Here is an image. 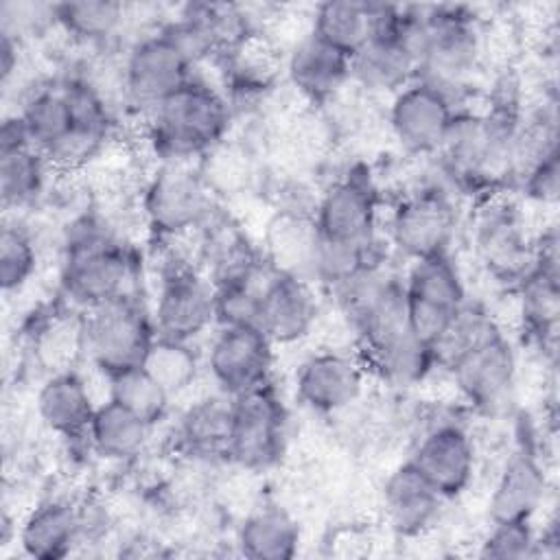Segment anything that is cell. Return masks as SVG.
<instances>
[{
  "label": "cell",
  "mask_w": 560,
  "mask_h": 560,
  "mask_svg": "<svg viewBox=\"0 0 560 560\" xmlns=\"http://www.w3.org/2000/svg\"><path fill=\"white\" fill-rule=\"evenodd\" d=\"M308 33L352 57L370 37V2H319L313 7Z\"/></svg>",
  "instance_id": "cell-33"
},
{
  "label": "cell",
  "mask_w": 560,
  "mask_h": 560,
  "mask_svg": "<svg viewBox=\"0 0 560 560\" xmlns=\"http://www.w3.org/2000/svg\"><path fill=\"white\" fill-rule=\"evenodd\" d=\"M368 376L357 352L339 348L317 350L295 370V398L313 413L337 416L363 396Z\"/></svg>",
  "instance_id": "cell-19"
},
{
  "label": "cell",
  "mask_w": 560,
  "mask_h": 560,
  "mask_svg": "<svg viewBox=\"0 0 560 560\" xmlns=\"http://www.w3.org/2000/svg\"><path fill=\"white\" fill-rule=\"evenodd\" d=\"M549 472L545 455L532 440H521L516 448L505 457L490 497V521H534L549 492Z\"/></svg>",
  "instance_id": "cell-20"
},
{
  "label": "cell",
  "mask_w": 560,
  "mask_h": 560,
  "mask_svg": "<svg viewBox=\"0 0 560 560\" xmlns=\"http://www.w3.org/2000/svg\"><path fill=\"white\" fill-rule=\"evenodd\" d=\"M234 107L221 85L199 72L142 118V136L155 162L197 164L230 138Z\"/></svg>",
  "instance_id": "cell-2"
},
{
  "label": "cell",
  "mask_w": 560,
  "mask_h": 560,
  "mask_svg": "<svg viewBox=\"0 0 560 560\" xmlns=\"http://www.w3.org/2000/svg\"><path fill=\"white\" fill-rule=\"evenodd\" d=\"M317 241L319 232L313 217L276 210L265 225L260 252L273 271L311 280Z\"/></svg>",
  "instance_id": "cell-29"
},
{
  "label": "cell",
  "mask_w": 560,
  "mask_h": 560,
  "mask_svg": "<svg viewBox=\"0 0 560 560\" xmlns=\"http://www.w3.org/2000/svg\"><path fill=\"white\" fill-rule=\"evenodd\" d=\"M197 166L217 199L243 192L254 175V160L249 151L230 138L208 151Z\"/></svg>",
  "instance_id": "cell-38"
},
{
  "label": "cell",
  "mask_w": 560,
  "mask_h": 560,
  "mask_svg": "<svg viewBox=\"0 0 560 560\" xmlns=\"http://www.w3.org/2000/svg\"><path fill=\"white\" fill-rule=\"evenodd\" d=\"M400 13L402 4L370 2V37L350 57V85L392 96L418 77V63L396 33Z\"/></svg>",
  "instance_id": "cell-16"
},
{
  "label": "cell",
  "mask_w": 560,
  "mask_h": 560,
  "mask_svg": "<svg viewBox=\"0 0 560 560\" xmlns=\"http://www.w3.org/2000/svg\"><path fill=\"white\" fill-rule=\"evenodd\" d=\"M302 542L298 518L282 505L252 510L236 529L238 553L252 560H291Z\"/></svg>",
  "instance_id": "cell-30"
},
{
  "label": "cell",
  "mask_w": 560,
  "mask_h": 560,
  "mask_svg": "<svg viewBox=\"0 0 560 560\" xmlns=\"http://www.w3.org/2000/svg\"><path fill=\"white\" fill-rule=\"evenodd\" d=\"M109 398L120 402L125 409L136 413L149 427H158L166 420L173 398L162 389V385L142 368H129L107 378Z\"/></svg>",
  "instance_id": "cell-35"
},
{
  "label": "cell",
  "mask_w": 560,
  "mask_h": 560,
  "mask_svg": "<svg viewBox=\"0 0 560 560\" xmlns=\"http://www.w3.org/2000/svg\"><path fill=\"white\" fill-rule=\"evenodd\" d=\"M232 424L228 462L243 470H267L287 448L289 413L278 389L267 383L232 396Z\"/></svg>",
  "instance_id": "cell-12"
},
{
  "label": "cell",
  "mask_w": 560,
  "mask_h": 560,
  "mask_svg": "<svg viewBox=\"0 0 560 560\" xmlns=\"http://www.w3.org/2000/svg\"><path fill=\"white\" fill-rule=\"evenodd\" d=\"M381 494L387 527L400 538H420L431 532L446 501L407 459L387 475Z\"/></svg>",
  "instance_id": "cell-23"
},
{
  "label": "cell",
  "mask_w": 560,
  "mask_h": 560,
  "mask_svg": "<svg viewBox=\"0 0 560 560\" xmlns=\"http://www.w3.org/2000/svg\"><path fill=\"white\" fill-rule=\"evenodd\" d=\"M31 138V144L48 155L72 129V114L59 79L33 83L15 112Z\"/></svg>",
  "instance_id": "cell-31"
},
{
  "label": "cell",
  "mask_w": 560,
  "mask_h": 560,
  "mask_svg": "<svg viewBox=\"0 0 560 560\" xmlns=\"http://www.w3.org/2000/svg\"><path fill=\"white\" fill-rule=\"evenodd\" d=\"M232 400L217 392L190 402L175 422L173 448L188 462H228Z\"/></svg>",
  "instance_id": "cell-24"
},
{
  "label": "cell",
  "mask_w": 560,
  "mask_h": 560,
  "mask_svg": "<svg viewBox=\"0 0 560 560\" xmlns=\"http://www.w3.org/2000/svg\"><path fill=\"white\" fill-rule=\"evenodd\" d=\"M52 173V164L35 147L0 153V197L4 212L35 206L48 192Z\"/></svg>",
  "instance_id": "cell-32"
},
{
  "label": "cell",
  "mask_w": 560,
  "mask_h": 560,
  "mask_svg": "<svg viewBox=\"0 0 560 560\" xmlns=\"http://www.w3.org/2000/svg\"><path fill=\"white\" fill-rule=\"evenodd\" d=\"M319 317L317 284L306 278L271 271L260 291L258 328L273 346H291L308 337Z\"/></svg>",
  "instance_id": "cell-21"
},
{
  "label": "cell",
  "mask_w": 560,
  "mask_h": 560,
  "mask_svg": "<svg viewBox=\"0 0 560 560\" xmlns=\"http://www.w3.org/2000/svg\"><path fill=\"white\" fill-rule=\"evenodd\" d=\"M20 55H22V42H18V39H13L9 35H2L0 37V77H2V85L4 88L18 74Z\"/></svg>",
  "instance_id": "cell-43"
},
{
  "label": "cell",
  "mask_w": 560,
  "mask_h": 560,
  "mask_svg": "<svg viewBox=\"0 0 560 560\" xmlns=\"http://www.w3.org/2000/svg\"><path fill=\"white\" fill-rule=\"evenodd\" d=\"M151 431L153 427L107 396V400L98 402L94 409L85 444L105 462L131 464L144 453Z\"/></svg>",
  "instance_id": "cell-28"
},
{
  "label": "cell",
  "mask_w": 560,
  "mask_h": 560,
  "mask_svg": "<svg viewBox=\"0 0 560 560\" xmlns=\"http://www.w3.org/2000/svg\"><path fill=\"white\" fill-rule=\"evenodd\" d=\"M131 22V7L114 0H72L55 2V28L72 44L107 50Z\"/></svg>",
  "instance_id": "cell-27"
},
{
  "label": "cell",
  "mask_w": 560,
  "mask_h": 560,
  "mask_svg": "<svg viewBox=\"0 0 560 560\" xmlns=\"http://www.w3.org/2000/svg\"><path fill=\"white\" fill-rule=\"evenodd\" d=\"M15 540L26 558L61 560L83 542L79 505L70 499H46L37 503L18 525Z\"/></svg>",
  "instance_id": "cell-26"
},
{
  "label": "cell",
  "mask_w": 560,
  "mask_h": 560,
  "mask_svg": "<svg viewBox=\"0 0 560 560\" xmlns=\"http://www.w3.org/2000/svg\"><path fill=\"white\" fill-rule=\"evenodd\" d=\"M499 326V319L486 306L468 298L462 311L448 324V328L431 346L435 370H446L455 359H459L466 350H470L477 341H481L488 332H492Z\"/></svg>",
  "instance_id": "cell-37"
},
{
  "label": "cell",
  "mask_w": 560,
  "mask_h": 560,
  "mask_svg": "<svg viewBox=\"0 0 560 560\" xmlns=\"http://www.w3.org/2000/svg\"><path fill=\"white\" fill-rule=\"evenodd\" d=\"M273 348L258 326H217L203 352V370L217 392L232 398L271 383Z\"/></svg>",
  "instance_id": "cell-17"
},
{
  "label": "cell",
  "mask_w": 560,
  "mask_h": 560,
  "mask_svg": "<svg viewBox=\"0 0 560 560\" xmlns=\"http://www.w3.org/2000/svg\"><path fill=\"white\" fill-rule=\"evenodd\" d=\"M142 368L171 398H177L197 381L203 368V354L195 348V343L158 335L142 359Z\"/></svg>",
  "instance_id": "cell-34"
},
{
  "label": "cell",
  "mask_w": 560,
  "mask_h": 560,
  "mask_svg": "<svg viewBox=\"0 0 560 560\" xmlns=\"http://www.w3.org/2000/svg\"><path fill=\"white\" fill-rule=\"evenodd\" d=\"M177 241H155L160 260L155 271V295L151 315L160 337L195 343L217 328L214 284L197 267L195 249H182Z\"/></svg>",
  "instance_id": "cell-3"
},
{
  "label": "cell",
  "mask_w": 560,
  "mask_h": 560,
  "mask_svg": "<svg viewBox=\"0 0 560 560\" xmlns=\"http://www.w3.org/2000/svg\"><path fill=\"white\" fill-rule=\"evenodd\" d=\"M39 265V245L26 223L4 219L0 232V284L4 295L20 293L35 276Z\"/></svg>",
  "instance_id": "cell-36"
},
{
  "label": "cell",
  "mask_w": 560,
  "mask_h": 560,
  "mask_svg": "<svg viewBox=\"0 0 560 560\" xmlns=\"http://www.w3.org/2000/svg\"><path fill=\"white\" fill-rule=\"evenodd\" d=\"M83 357L105 378L142 365V359L158 337L151 304L140 291L120 295L81 313Z\"/></svg>",
  "instance_id": "cell-8"
},
{
  "label": "cell",
  "mask_w": 560,
  "mask_h": 560,
  "mask_svg": "<svg viewBox=\"0 0 560 560\" xmlns=\"http://www.w3.org/2000/svg\"><path fill=\"white\" fill-rule=\"evenodd\" d=\"M536 536L534 521H490L477 556L490 560L536 558Z\"/></svg>",
  "instance_id": "cell-40"
},
{
  "label": "cell",
  "mask_w": 560,
  "mask_h": 560,
  "mask_svg": "<svg viewBox=\"0 0 560 560\" xmlns=\"http://www.w3.org/2000/svg\"><path fill=\"white\" fill-rule=\"evenodd\" d=\"M96 405L88 381L74 368L50 372L35 396L42 424L63 440H85Z\"/></svg>",
  "instance_id": "cell-25"
},
{
  "label": "cell",
  "mask_w": 560,
  "mask_h": 560,
  "mask_svg": "<svg viewBox=\"0 0 560 560\" xmlns=\"http://www.w3.org/2000/svg\"><path fill=\"white\" fill-rule=\"evenodd\" d=\"M122 107L147 118L197 72L162 22L142 28L120 57Z\"/></svg>",
  "instance_id": "cell-9"
},
{
  "label": "cell",
  "mask_w": 560,
  "mask_h": 560,
  "mask_svg": "<svg viewBox=\"0 0 560 560\" xmlns=\"http://www.w3.org/2000/svg\"><path fill=\"white\" fill-rule=\"evenodd\" d=\"M411 330L433 346L468 300L466 282L453 254L409 262L402 273Z\"/></svg>",
  "instance_id": "cell-14"
},
{
  "label": "cell",
  "mask_w": 560,
  "mask_h": 560,
  "mask_svg": "<svg viewBox=\"0 0 560 560\" xmlns=\"http://www.w3.org/2000/svg\"><path fill=\"white\" fill-rule=\"evenodd\" d=\"M558 230L547 225L536 232L534 265L512 287L514 308L523 337L542 354H556L560 324V262Z\"/></svg>",
  "instance_id": "cell-13"
},
{
  "label": "cell",
  "mask_w": 560,
  "mask_h": 560,
  "mask_svg": "<svg viewBox=\"0 0 560 560\" xmlns=\"http://www.w3.org/2000/svg\"><path fill=\"white\" fill-rule=\"evenodd\" d=\"M59 293L83 313L138 291L140 262L116 223L90 206L61 232Z\"/></svg>",
  "instance_id": "cell-1"
},
{
  "label": "cell",
  "mask_w": 560,
  "mask_h": 560,
  "mask_svg": "<svg viewBox=\"0 0 560 560\" xmlns=\"http://www.w3.org/2000/svg\"><path fill=\"white\" fill-rule=\"evenodd\" d=\"M523 199L532 206L553 208L560 197V151L549 153L529 166L516 182Z\"/></svg>",
  "instance_id": "cell-41"
},
{
  "label": "cell",
  "mask_w": 560,
  "mask_h": 560,
  "mask_svg": "<svg viewBox=\"0 0 560 560\" xmlns=\"http://www.w3.org/2000/svg\"><path fill=\"white\" fill-rule=\"evenodd\" d=\"M427 42L418 77L440 85L468 105L472 77L483 59V26L472 9L462 4L424 7Z\"/></svg>",
  "instance_id": "cell-5"
},
{
  "label": "cell",
  "mask_w": 560,
  "mask_h": 560,
  "mask_svg": "<svg viewBox=\"0 0 560 560\" xmlns=\"http://www.w3.org/2000/svg\"><path fill=\"white\" fill-rule=\"evenodd\" d=\"M470 245L483 271L510 289L532 269L536 232L529 230L523 206L510 190L475 199Z\"/></svg>",
  "instance_id": "cell-6"
},
{
  "label": "cell",
  "mask_w": 560,
  "mask_h": 560,
  "mask_svg": "<svg viewBox=\"0 0 560 560\" xmlns=\"http://www.w3.org/2000/svg\"><path fill=\"white\" fill-rule=\"evenodd\" d=\"M385 212L383 192L365 164H352L319 192L315 228L322 238L370 243L381 234Z\"/></svg>",
  "instance_id": "cell-11"
},
{
  "label": "cell",
  "mask_w": 560,
  "mask_h": 560,
  "mask_svg": "<svg viewBox=\"0 0 560 560\" xmlns=\"http://www.w3.org/2000/svg\"><path fill=\"white\" fill-rule=\"evenodd\" d=\"M462 105L440 85L413 77L389 96L387 125L396 144L413 158H431L440 151L446 131Z\"/></svg>",
  "instance_id": "cell-15"
},
{
  "label": "cell",
  "mask_w": 560,
  "mask_h": 560,
  "mask_svg": "<svg viewBox=\"0 0 560 560\" xmlns=\"http://www.w3.org/2000/svg\"><path fill=\"white\" fill-rule=\"evenodd\" d=\"M282 74L306 105H328L350 85V57L306 31L282 57Z\"/></svg>",
  "instance_id": "cell-22"
},
{
  "label": "cell",
  "mask_w": 560,
  "mask_h": 560,
  "mask_svg": "<svg viewBox=\"0 0 560 560\" xmlns=\"http://www.w3.org/2000/svg\"><path fill=\"white\" fill-rule=\"evenodd\" d=\"M457 228L453 192L438 182H422L405 190L383 212L381 234L407 262L451 254Z\"/></svg>",
  "instance_id": "cell-7"
},
{
  "label": "cell",
  "mask_w": 560,
  "mask_h": 560,
  "mask_svg": "<svg viewBox=\"0 0 560 560\" xmlns=\"http://www.w3.org/2000/svg\"><path fill=\"white\" fill-rule=\"evenodd\" d=\"M140 221L153 241L188 238L219 210L197 164L155 162L140 184Z\"/></svg>",
  "instance_id": "cell-4"
},
{
  "label": "cell",
  "mask_w": 560,
  "mask_h": 560,
  "mask_svg": "<svg viewBox=\"0 0 560 560\" xmlns=\"http://www.w3.org/2000/svg\"><path fill=\"white\" fill-rule=\"evenodd\" d=\"M459 400L477 416H505L516 398L518 354L499 326L444 370Z\"/></svg>",
  "instance_id": "cell-10"
},
{
  "label": "cell",
  "mask_w": 560,
  "mask_h": 560,
  "mask_svg": "<svg viewBox=\"0 0 560 560\" xmlns=\"http://www.w3.org/2000/svg\"><path fill=\"white\" fill-rule=\"evenodd\" d=\"M26 147H33V144H31V138L26 133V127H24L22 118L15 112L7 114L2 118V125H0V153L20 151V149H26Z\"/></svg>",
  "instance_id": "cell-42"
},
{
  "label": "cell",
  "mask_w": 560,
  "mask_h": 560,
  "mask_svg": "<svg viewBox=\"0 0 560 560\" xmlns=\"http://www.w3.org/2000/svg\"><path fill=\"white\" fill-rule=\"evenodd\" d=\"M407 462L448 501L472 483L477 446L462 420H435L420 433Z\"/></svg>",
  "instance_id": "cell-18"
},
{
  "label": "cell",
  "mask_w": 560,
  "mask_h": 560,
  "mask_svg": "<svg viewBox=\"0 0 560 560\" xmlns=\"http://www.w3.org/2000/svg\"><path fill=\"white\" fill-rule=\"evenodd\" d=\"M273 269L245 282L214 287L217 326H258L260 291Z\"/></svg>",
  "instance_id": "cell-39"
}]
</instances>
